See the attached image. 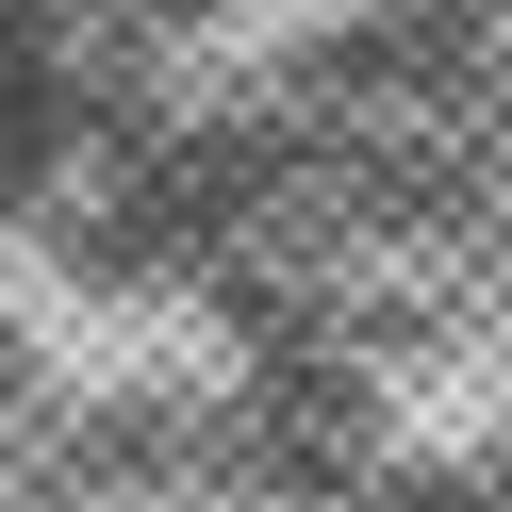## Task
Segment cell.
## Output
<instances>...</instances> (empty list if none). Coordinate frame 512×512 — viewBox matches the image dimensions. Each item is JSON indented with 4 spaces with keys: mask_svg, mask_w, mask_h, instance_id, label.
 I'll list each match as a JSON object with an SVG mask.
<instances>
[{
    "mask_svg": "<svg viewBox=\"0 0 512 512\" xmlns=\"http://www.w3.org/2000/svg\"><path fill=\"white\" fill-rule=\"evenodd\" d=\"M347 512H479V496H463V479H413V463H380Z\"/></svg>",
    "mask_w": 512,
    "mask_h": 512,
    "instance_id": "6da1fadb",
    "label": "cell"
}]
</instances>
